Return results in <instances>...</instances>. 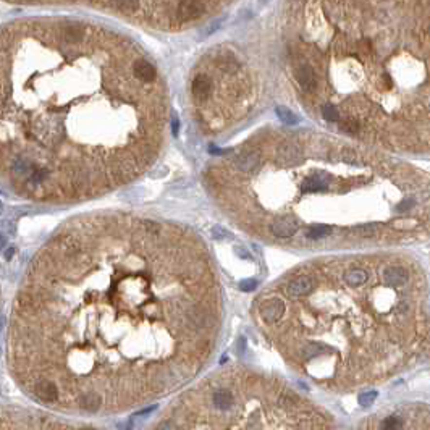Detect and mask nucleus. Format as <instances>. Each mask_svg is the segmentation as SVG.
Wrapping results in <instances>:
<instances>
[{
  "instance_id": "15",
  "label": "nucleus",
  "mask_w": 430,
  "mask_h": 430,
  "mask_svg": "<svg viewBox=\"0 0 430 430\" xmlns=\"http://www.w3.org/2000/svg\"><path fill=\"white\" fill-rule=\"evenodd\" d=\"M341 130L343 131H346V133H357V130H359V125H357V121L356 120H353V118H346V120H343L341 121Z\"/></svg>"
},
{
  "instance_id": "1",
  "label": "nucleus",
  "mask_w": 430,
  "mask_h": 430,
  "mask_svg": "<svg viewBox=\"0 0 430 430\" xmlns=\"http://www.w3.org/2000/svg\"><path fill=\"white\" fill-rule=\"evenodd\" d=\"M222 316L219 275L197 236L148 219L79 220L24 272L8 318V371L54 412H126L204 371Z\"/></svg>"
},
{
  "instance_id": "5",
  "label": "nucleus",
  "mask_w": 430,
  "mask_h": 430,
  "mask_svg": "<svg viewBox=\"0 0 430 430\" xmlns=\"http://www.w3.org/2000/svg\"><path fill=\"white\" fill-rule=\"evenodd\" d=\"M206 12V5L201 0H181L176 8V15L181 21H191L199 18Z\"/></svg>"
},
{
  "instance_id": "11",
  "label": "nucleus",
  "mask_w": 430,
  "mask_h": 430,
  "mask_svg": "<svg viewBox=\"0 0 430 430\" xmlns=\"http://www.w3.org/2000/svg\"><path fill=\"white\" fill-rule=\"evenodd\" d=\"M84 28L81 24H67L62 29V39L67 44H79L84 37Z\"/></svg>"
},
{
  "instance_id": "17",
  "label": "nucleus",
  "mask_w": 430,
  "mask_h": 430,
  "mask_svg": "<svg viewBox=\"0 0 430 430\" xmlns=\"http://www.w3.org/2000/svg\"><path fill=\"white\" fill-rule=\"evenodd\" d=\"M341 160L345 162V164H350V165L357 164V155H356V152H353V150L345 149V150H343V154H341Z\"/></svg>"
},
{
  "instance_id": "4",
  "label": "nucleus",
  "mask_w": 430,
  "mask_h": 430,
  "mask_svg": "<svg viewBox=\"0 0 430 430\" xmlns=\"http://www.w3.org/2000/svg\"><path fill=\"white\" fill-rule=\"evenodd\" d=\"M261 164H262L261 154L256 152V150H247V152H241L235 159L236 168L240 170L241 173H246V175L256 173V171L259 170Z\"/></svg>"
},
{
  "instance_id": "9",
  "label": "nucleus",
  "mask_w": 430,
  "mask_h": 430,
  "mask_svg": "<svg viewBox=\"0 0 430 430\" xmlns=\"http://www.w3.org/2000/svg\"><path fill=\"white\" fill-rule=\"evenodd\" d=\"M296 79L301 88L307 93H312L317 88V76L309 65H299L296 68Z\"/></svg>"
},
{
  "instance_id": "18",
  "label": "nucleus",
  "mask_w": 430,
  "mask_h": 430,
  "mask_svg": "<svg viewBox=\"0 0 430 430\" xmlns=\"http://www.w3.org/2000/svg\"><path fill=\"white\" fill-rule=\"evenodd\" d=\"M173 134H178V121L176 120H173Z\"/></svg>"
},
{
  "instance_id": "6",
  "label": "nucleus",
  "mask_w": 430,
  "mask_h": 430,
  "mask_svg": "<svg viewBox=\"0 0 430 430\" xmlns=\"http://www.w3.org/2000/svg\"><path fill=\"white\" fill-rule=\"evenodd\" d=\"M330 185V180L325 173H314L309 178H306L301 183L299 189L304 194H312V193H325Z\"/></svg>"
},
{
  "instance_id": "16",
  "label": "nucleus",
  "mask_w": 430,
  "mask_h": 430,
  "mask_svg": "<svg viewBox=\"0 0 430 430\" xmlns=\"http://www.w3.org/2000/svg\"><path fill=\"white\" fill-rule=\"evenodd\" d=\"M375 399H377V392H364L361 393V396H359V403H361L362 406H371Z\"/></svg>"
},
{
  "instance_id": "14",
  "label": "nucleus",
  "mask_w": 430,
  "mask_h": 430,
  "mask_svg": "<svg viewBox=\"0 0 430 430\" xmlns=\"http://www.w3.org/2000/svg\"><path fill=\"white\" fill-rule=\"evenodd\" d=\"M115 7L121 12H134L138 8V0H115Z\"/></svg>"
},
{
  "instance_id": "13",
  "label": "nucleus",
  "mask_w": 430,
  "mask_h": 430,
  "mask_svg": "<svg viewBox=\"0 0 430 430\" xmlns=\"http://www.w3.org/2000/svg\"><path fill=\"white\" fill-rule=\"evenodd\" d=\"M322 115H323V118L328 120V121H338V120H340V113H338L335 105H332V104L323 105V107H322Z\"/></svg>"
},
{
  "instance_id": "2",
  "label": "nucleus",
  "mask_w": 430,
  "mask_h": 430,
  "mask_svg": "<svg viewBox=\"0 0 430 430\" xmlns=\"http://www.w3.org/2000/svg\"><path fill=\"white\" fill-rule=\"evenodd\" d=\"M416 277L375 257L311 261L267 286L254 317L291 371L330 390L367 385L430 341Z\"/></svg>"
},
{
  "instance_id": "3",
  "label": "nucleus",
  "mask_w": 430,
  "mask_h": 430,
  "mask_svg": "<svg viewBox=\"0 0 430 430\" xmlns=\"http://www.w3.org/2000/svg\"><path fill=\"white\" fill-rule=\"evenodd\" d=\"M150 430H335L278 378L244 366L209 374L171 403Z\"/></svg>"
},
{
  "instance_id": "12",
  "label": "nucleus",
  "mask_w": 430,
  "mask_h": 430,
  "mask_svg": "<svg viewBox=\"0 0 430 430\" xmlns=\"http://www.w3.org/2000/svg\"><path fill=\"white\" fill-rule=\"evenodd\" d=\"M277 113H278V118H280L283 123H286V125H295V123H298V117L291 112L290 109H286V107H277Z\"/></svg>"
},
{
  "instance_id": "10",
  "label": "nucleus",
  "mask_w": 430,
  "mask_h": 430,
  "mask_svg": "<svg viewBox=\"0 0 430 430\" xmlns=\"http://www.w3.org/2000/svg\"><path fill=\"white\" fill-rule=\"evenodd\" d=\"M133 75L138 79L144 81V83H152V81L157 78V70L150 62L144 58L136 60L133 63Z\"/></svg>"
},
{
  "instance_id": "8",
  "label": "nucleus",
  "mask_w": 430,
  "mask_h": 430,
  "mask_svg": "<svg viewBox=\"0 0 430 430\" xmlns=\"http://www.w3.org/2000/svg\"><path fill=\"white\" fill-rule=\"evenodd\" d=\"M191 91H193V97L196 99V102H206L209 99V95L212 93V81L209 76L206 75H199L196 76L193 81V86H191Z\"/></svg>"
},
{
  "instance_id": "7",
  "label": "nucleus",
  "mask_w": 430,
  "mask_h": 430,
  "mask_svg": "<svg viewBox=\"0 0 430 430\" xmlns=\"http://www.w3.org/2000/svg\"><path fill=\"white\" fill-rule=\"evenodd\" d=\"M277 159L281 165H298L301 162V150L296 144L283 143L277 149Z\"/></svg>"
}]
</instances>
